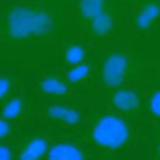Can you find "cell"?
Segmentation results:
<instances>
[{"mask_svg":"<svg viewBox=\"0 0 160 160\" xmlns=\"http://www.w3.org/2000/svg\"><path fill=\"white\" fill-rule=\"evenodd\" d=\"M71 0H12L0 13V48L56 41L68 32Z\"/></svg>","mask_w":160,"mask_h":160,"instance_id":"6da1fadb","label":"cell"},{"mask_svg":"<svg viewBox=\"0 0 160 160\" xmlns=\"http://www.w3.org/2000/svg\"><path fill=\"white\" fill-rule=\"evenodd\" d=\"M133 138V128L128 119L117 112L98 115L88 129L91 143L102 151L112 153L126 150Z\"/></svg>","mask_w":160,"mask_h":160,"instance_id":"7a4b0ae2","label":"cell"},{"mask_svg":"<svg viewBox=\"0 0 160 160\" xmlns=\"http://www.w3.org/2000/svg\"><path fill=\"white\" fill-rule=\"evenodd\" d=\"M140 57L128 51H113L101 60L98 72L102 84L108 88L125 86L139 80Z\"/></svg>","mask_w":160,"mask_h":160,"instance_id":"3957f363","label":"cell"},{"mask_svg":"<svg viewBox=\"0 0 160 160\" xmlns=\"http://www.w3.org/2000/svg\"><path fill=\"white\" fill-rule=\"evenodd\" d=\"M64 100H42L34 106L33 117L39 123L65 128H77L83 124V110Z\"/></svg>","mask_w":160,"mask_h":160,"instance_id":"277c9868","label":"cell"},{"mask_svg":"<svg viewBox=\"0 0 160 160\" xmlns=\"http://www.w3.org/2000/svg\"><path fill=\"white\" fill-rule=\"evenodd\" d=\"M53 138L47 131H36L22 135L14 142L15 159H46Z\"/></svg>","mask_w":160,"mask_h":160,"instance_id":"5b68a950","label":"cell"},{"mask_svg":"<svg viewBox=\"0 0 160 160\" xmlns=\"http://www.w3.org/2000/svg\"><path fill=\"white\" fill-rule=\"evenodd\" d=\"M35 92L42 100L66 99L71 96L72 86L61 71H40L35 77Z\"/></svg>","mask_w":160,"mask_h":160,"instance_id":"8992f818","label":"cell"},{"mask_svg":"<svg viewBox=\"0 0 160 160\" xmlns=\"http://www.w3.org/2000/svg\"><path fill=\"white\" fill-rule=\"evenodd\" d=\"M34 114V106L28 98L25 88L20 83L0 104V115L9 122L22 125Z\"/></svg>","mask_w":160,"mask_h":160,"instance_id":"52a82bcc","label":"cell"},{"mask_svg":"<svg viewBox=\"0 0 160 160\" xmlns=\"http://www.w3.org/2000/svg\"><path fill=\"white\" fill-rule=\"evenodd\" d=\"M160 22V0H137L131 13V26L137 34L150 31Z\"/></svg>","mask_w":160,"mask_h":160,"instance_id":"ba28073f","label":"cell"},{"mask_svg":"<svg viewBox=\"0 0 160 160\" xmlns=\"http://www.w3.org/2000/svg\"><path fill=\"white\" fill-rule=\"evenodd\" d=\"M113 90L110 101L115 112L128 119L138 117L144 108V101L142 96L135 90L126 86H120Z\"/></svg>","mask_w":160,"mask_h":160,"instance_id":"9c48e42d","label":"cell"},{"mask_svg":"<svg viewBox=\"0 0 160 160\" xmlns=\"http://www.w3.org/2000/svg\"><path fill=\"white\" fill-rule=\"evenodd\" d=\"M76 15L84 27L114 9L112 0H75Z\"/></svg>","mask_w":160,"mask_h":160,"instance_id":"30bf717a","label":"cell"},{"mask_svg":"<svg viewBox=\"0 0 160 160\" xmlns=\"http://www.w3.org/2000/svg\"><path fill=\"white\" fill-rule=\"evenodd\" d=\"M86 147L77 142L68 139H57L52 141L46 159L79 160L86 159L89 157Z\"/></svg>","mask_w":160,"mask_h":160,"instance_id":"8fae6325","label":"cell"},{"mask_svg":"<svg viewBox=\"0 0 160 160\" xmlns=\"http://www.w3.org/2000/svg\"><path fill=\"white\" fill-rule=\"evenodd\" d=\"M98 71L96 64L91 60H85L80 64L62 68V74L72 87L86 84L93 79Z\"/></svg>","mask_w":160,"mask_h":160,"instance_id":"7c38bea8","label":"cell"},{"mask_svg":"<svg viewBox=\"0 0 160 160\" xmlns=\"http://www.w3.org/2000/svg\"><path fill=\"white\" fill-rule=\"evenodd\" d=\"M88 60V49L81 42H68L59 54V61L62 68L71 67Z\"/></svg>","mask_w":160,"mask_h":160,"instance_id":"4fadbf2b","label":"cell"},{"mask_svg":"<svg viewBox=\"0 0 160 160\" xmlns=\"http://www.w3.org/2000/svg\"><path fill=\"white\" fill-rule=\"evenodd\" d=\"M144 107L153 121L160 122V85L154 86L147 93L144 99Z\"/></svg>","mask_w":160,"mask_h":160,"instance_id":"5bb4252c","label":"cell"},{"mask_svg":"<svg viewBox=\"0 0 160 160\" xmlns=\"http://www.w3.org/2000/svg\"><path fill=\"white\" fill-rule=\"evenodd\" d=\"M19 77L11 72L0 69V104L20 84Z\"/></svg>","mask_w":160,"mask_h":160,"instance_id":"9a60e30c","label":"cell"},{"mask_svg":"<svg viewBox=\"0 0 160 160\" xmlns=\"http://www.w3.org/2000/svg\"><path fill=\"white\" fill-rule=\"evenodd\" d=\"M21 134V125L12 123L0 115V142H11L16 141Z\"/></svg>","mask_w":160,"mask_h":160,"instance_id":"2e32d148","label":"cell"},{"mask_svg":"<svg viewBox=\"0 0 160 160\" xmlns=\"http://www.w3.org/2000/svg\"><path fill=\"white\" fill-rule=\"evenodd\" d=\"M14 142H0V160L15 159Z\"/></svg>","mask_w":160,"mask_h":160,"instance_id":"e0dca14e","label":"cell"},{"mask_svg":"<svg viewBox=\"0 0 160 160\" xmlns=\"http://www.w3.org/2000/svg\"><path fill=\"white\" fill-rule=\"evenodd\" d=\"M153 156H154V158L160 159V126L154 129Z\"/></svg>","mask_w":160,"mask_h":160,"instance_id":"ac0fdd59","label":"cell"},{"mask_svg":"<svg viewBox=\"0 0 160 160\" xmlns=\"http://www.w3.org/2000/svg\"><path fill=\"white\" fill-rule=\"evenodd\" d=\"M147 80L152 83L156 85H160V63L158 65L155 72L150 73L147 76Z\"/></svg>","mask_w":160,"mask_h":160,"instance_id":"d6986e66","label":"cell"},{"mask_svg":"<svg viewBox=\"0 0 160 160\" xmlns=\"http://www.w3.org/2000/svg\"><path fill=\"white\" fill-rule=\"evenodd\" d=\"M122 1H125V2H130V1H133V0H122Z\"/></svg>","mask_w":160,"mask_h":160,"instance_id":"ffe728a7","label":"cell"}]
</instances>
